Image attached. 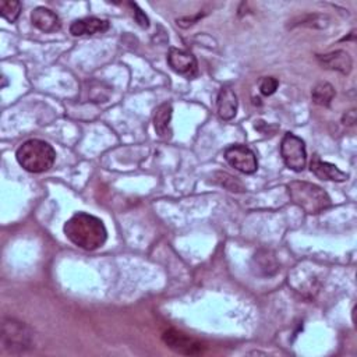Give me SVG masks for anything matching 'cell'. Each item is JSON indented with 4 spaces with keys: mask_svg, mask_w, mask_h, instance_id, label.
<instances>
[{
    "mask_svg": "<svg viewBox=\"0 0 357 357\" xmlns=\"http://www.w3.org/2000/svg\"><path fill=\"white\" fill-rule=\"evenodd\" d=\"M288 193L293 204L305 214L316 215L332 207L331 197L320 186L294 180L288 184Z\"/></svg>",
    "mask_w": 357,
    "mask_h": 357,
    "instance_id": "3957f363",
    "label": "cell"
},
{
    "mask_svg": "<svg viewBox=\"0 0 357 357\" xmlns=\"http://www.w3.org/2000/svg\"><path fill=\"white\" fill-rule=\"evenodd\" d=\"M281 155L285 165L294 172H303L307 164L304 141L293 133H286L281 142Z\"/></svg>",
    "mask_w": 357,
    "mask_h": 357,
    "instance_id": "5b68a950",
    "label": "cell"
},
{
    "mask_svg": "<svg viewBox=\"0 0 357 357\" xmlns=\"http://www.w3.org/2000/svg\"><path fill=\"white\" fill-rule=\"evenodd\" d=\"M2 345L9 353H24L32 346V332L24 323L6 318L2 325Z\"/></svg>",
    "mask_w": 357,
    "mask_h": 357,
    "instance_id": "277c9868",
    "label": "cell"
},
{
    "mask_svg": "<svg viewBox=\"0 0 357 357\" xmlns=\"http://www.w3.org/2000/svg\"><path fill=\"white\" fill-rule=\"evenodd\" d=\"M162 340L171 350L183 356H198L206 350V345L201 340L175 328L165 331L162 334Z\"/></svg>",
    "mask_w": 357,
    "mask_h": 357,
    "instance_id": "8992f818",
    "label": "cell"
},
{
    "mask_svg": "<svg viewBox=\"0 0 357 357\" xmlns=\"http://www.w3.org/2000/svg\"><path fill=\"white\" fill-rule=\"evenodd\" d=\"M334 96H335V88L327 81L318 83L312 91V98L314 100V104L321 107H329Z\"/></svg>",
    "mask_w": 357,
    "mask_h": 357,
    "instance_id": "9a60e30c",
    "label": "cell"
},
{
    "mask_svg": "<svg viewBox=\"0 0 357 357\" xmlns=\"http://www.w3.org/2000/svg\"><path fill=\"white\" fill-rule=\"evenodd\" d=\"M21 13V3L16 0H3L0 3V14L9 23H14Z\"/></svg>",
    "mask_w": 357,
    "mask_h": 357,
    "instance_id": "e0dca14e",
    "label": "cell"
},
{
    "mask_svg": "<svg viewBox=\"0 0 357 357\" xmlns=\"http://www.w3.org/2000/svg\"><path fill=\"white\" fill-rule=\"evenodd\" d=\"M310 171L314 176L327 182H345L347 180V175L342 172L338 166L321 161L318 155H314L310 162Z\"/></svg>",
    "mask_w": 357,
    "mask_h": 357,
    "instance_id": "8fae6325",
    "label": "cell"
},
{
    "mask_svg": "<svg viewBox=\"0 0 357 357\" xmlns=\"http://www.w3.org/2000/svg\"><path fill=\"white\" fill-rule=\"evenodd\" d=\"M225 160L236 171L252 175L259 169V161L254 152L246 145H230L225 149Z\"/></svg>",
    "mask_w": 357,
    "mask_h": 357,
    "instance_id": "52a82bcc",
    "label": "cell"
},
{
    "mask_svg": "<svg viewBox=\"0 0 357 357\" xmlns=\"http://www.w3.org/2000/svg\"><path fill=\"white\" fill-rule=\"evenodd\" d=\"M168 63L173 72L186 76L187 78H193L198 72V63L195 56L188 50L171 47L168 55Z\"/></svg>",
    "mask_w": 357,
    "mask_h": 357,
    "instance_id": "ba28073f",
    "label": "cell"
},
{
    "mask_svg": "<svg viewBox=\"0 0 357 357\" xmlns=\"http://www.w3.org/2000/svg\"><path fill=\"white\" fill-rule=\"evenodd\" d=\"M130 6L133 8V10H134V19H136V21L138 23V25L140 27H142V28H148L149 27V20H148V17L145 16V13L138 8V5H136V3H130Z\"/></svg>",
    "mask_w": 357,
    "mask_h": 357,
    "instance_id": "44dd1931",
    "label": "cell"
},
{
    "mask_svg": "<svg viewBox=\"0 0 357 357\" xmlns=\"http://www.w3.org/2000/svg\"><path fill=\"white\" fill-rule=\"evenodd\" d=\"M278 85H279V81L275 77H264L260 81V91L263 95L270 96V95L275 94V91L278 89Z\"/></svg>",
    "mask_w": 357,
    "mask_h": 357,
    "instance_id": "ffe728a7",
    "label": "cell"
},
{
    "mask_svg": "<svg viewBox=\"0 0 357 357\" xmlns=\"http://www.w3.org/2000/svg\"><path fill=\"white\" fill-rule=\"evenodd\" d=\"M300 21L301 25H309L314 28H325L328 25V17L320 14H310L307 17H303Z\"/></svg>",
    "mask_w": 357,
    "mask_h": 357,
    "instance_id": "d6986e66",
    "label": "cell"
},
{
    "mask_svg": "<svg viewBox=\"0 0 357 357\" xmlns=\"http://www.w3.org/2000/svg\"><path fill=\"white\" fill-rule=\"evenodd\" d=\"M16 158L24 171L30 173H42L54 166L56 151L46 141L32 138L19 147Z\"/></svg>",
    "mask_w": 357,
    "mask_h": 357,
    "instance_id": "7a4b0ae2",
    "label": "cell"
},
{
    "mask_svg": "<svg viewBox=\"0 0 357 357\" xmlns=\"http://www.w3.org/2000/svg\"><path fill=\"white\" fill-rule=\"evenodd\" d=\"M111 28L108 20H102L96 17H87L81 20H76L70 25V34L74 36H84V35H95L107 32Z\"/></svg>",
    "mask_w": 357,
    "mask_h": 357,
    "instance_id": "9c48e42d",
    "label": "cell"
},
{
    "mask_svg": "<svg viewBox=\"0 0 357 357\" xmlns=\"http://www.w3.org/2000/svg\"><path fill=\"white\" fill-rule=\"evenodd\" d=\"M343 123L347 126H353L356 123V112L354 111L346 112V115L343 116Z\"/></svg>",
    "mask_w": 357,
    "mask_h": 357,
    "instance_id": "7402d4cb",
    "label": "cell"
},
{
    "mask_svg": "<svg viewBox=\"0 0 357 357\" xmlns=\"http://www.w3.org/2000/svg\"><path fill=\"white\" fill-rule=\"evenodd\" d=\"M63 230L74 246L87 251L98 250L108 239V230L104 222L87 213L74 214L65 224Z\"/></svg>",
    "mask_w": 357,
    "mask_h": 357,
    "instance_id": "6da1fadb",
    "label": "cell"
},
{
    "mask_svg": "<svg viewBox=\"0 0 357 357\" xmlns=\"http://www.w3.org/2000/svg\"><path fill=\"white\" fill-rule=\"evenodd\" d=\"M31 21L34 27L43 32H56L62 27L59 16L46 8H36L31 13Z\"/></svg>",
    "mask_w": 357,
    "mask_h": 357,
    "instance_id": "7c38bea8",
    "label": "cell"
},
{
    "mask_svg": "<svg viewBox=\"0 0 357 357\" xmlns=\"http://www.w3.org/2000/svg\"><path fill=\"white\" fill-rule=\"evenodd\" d=\"M213 180L222 186L224 188L229 190V191H235V193H243L246 191V187L244 184L237 179V177H233L230 176L229 173H225V172H217L213 175Z\"/></svg>",
    "mask_w": 357,
    "mask_h": 357,
    "instance_id": "2e32d148",
    "label": "cell"
},
{
    "mask_svg": "<svg viewBox=\"0 0 357 357\" xmlns=\"http://www.w3.org/2000/svg\"><path fill=\"white\" fill-rule=\"evenodd\" d=\"M320 65L328 70H335L342 74H349L353 67V61L350 55L345 50H335V52L327 54V55H318L317 56Z\"/></svg>",
    "mask_w": 357,
    "mask_h": 357,
    "instance_id": "30bf717a",
    "label": "cell"
},
{
    "mask_svg": "<svg viewBox=\"0 0 357 357\" xmlns=\"http://www.w3.org/2000/svg\"><path fill=\"white\" fill-rule=\"evenodd\" d=\"M172 115H173V109H172V104L169 102H165V104L160 105L155 109L154 113V129L157 131V134L164 138V140H171L172 138Z\"/></svg>",
    "mask_w": 357,
    "mask_h": 357,
    "instance_id": "5bb4252c",
    "label": "cell"
},
{
    "mask_svg": "<svg viewBox=\"0 0 357 357\" xmlns=\"http://www.w3.org/2000/svg\"><path fill=\"white\" fill-rule=\"evenodd\" d=\"M256 261H259V268L266 271V275H271L272 272L278 271L277 261L272 256H270L268 251H261L256 254Z\"/></svg>",
    "mask_w": 357,
    "mask_h": 357,
    "instance_id": "ac0fdd59",
    "label": "cell"
},
{
    "mask_svg": "<svg viewBox=\"0 0 357 357\" xmlns=\"http://www.w3.org/2000/svg\"><path fill=\"white\" fill-rule=\"evenodd\" d=\"M237 107H239V100L235 91L230 89L229 87H224L219 91L217 99V109L219 118L222 120H232L237 113Z\"/></svg>",
    "mask_w": 357,
    "mask_h": 357,
    "instance_id": "4fadbf2b",
    "label": "cell"
}]
</instances>
